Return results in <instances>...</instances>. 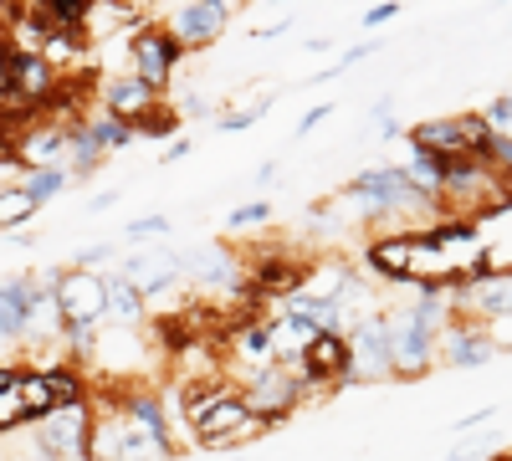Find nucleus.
Segmentation results:
<instances>
[{
    "label": "nucleus",
    "mask_w": 512,
    "mask_h": 461,
    "mask_svg": "<svg viewBox=\"0 0 512 461\" xmlns=\"http://www.w3.org/2000/svg\"><path fill=\"white\" fill-rule=\"evenodd\" d=\"M52 292H57V313H62V349L67 354H88L103 318H108V282H103V272L67 267V272H57Z\"/></svg>",
    "instance_id": "nucleus-1"
},
{
    "label": "nucleus",
    "mask_w": 512,
    "mask_h": 461,
    "mask_svg": "<svg viewBox=\"0 0 512 461\" xmlns=\"http://www.w3.org/2000/svg\"><path fill=\"white\" fill-rule=\"evenodd\" d=\"M185 421H190V431H195L200 441H210V446H221V441H246V436L262 431V426L251 421L246 400H241V385H226V380L205 385V390H190Z\"/></svg>",
    "instance_id": "nucleus-2"
},
{
    "label": "nucleus",
    "mask_w": 512,
    "mask_h": 461,
    "mask_svg": "<svg viewBox=\"0 0 512 461\" xmlns=\"http://www.w3.org/2000/svg\"><path fill=\"white\" fill-rule=\"evenodd\" d=\"M487 144H492V129L482 123V113L431 118L420 129H410V149L436 154V159H472V154H487Z\"/></svg>",
    "instance_id": "nucleus-3"
},
{
    "label": "nucleus",
    "mask_w": 512,
    "mask_h": 461,
    "mask_svg": "<svg viewBox=\"0 0 512 461\" xmlns=\"http://www.w3.org/2000/svg\"><path fill=\"white\" fill-rule=\"evenodd\" d=\"M36 451H47L52 461H88V436H93V400L57 405L52 415H41L31 426Z\"/></svg>",
    "instance_id": "nucleus-4"
},
{
    "label": "nucleus",
    "mask_w": 512,
    "mask_h": 461,
    "mask_svg": "<svg viewBox=\"0 0 512 461\" xmlns=\"http://www.w3.org/2000/svg\"><path fill=\"white\" fill-rule=\"evenodd\" d=\"M292 374L303 380V390H333V385H349V339L344 328H323L297 349Z\"/></svg>",
    "instance_id": "nucleus-5"
},
{
    "label": "nucleus",
    "mask_w": 512,
    "mask_h": 461,
    "mask_svg": "<svg viewBox=\"0 0 512 461\" xmlns=\"http://www.w3.org/2000/svg\"><path fill=\"white\" fill-rule=\"evenodd\" d=\"M349 339V385H374L390 380V339H384V313H364L354 318Z\"/></svg>",
    "instance_id": "nucleus-6"
},
{
    "label": "nucleus",
    "mask_w": 512,
    "mask_h": 461,
    "mask_svg": "<svg viewBox=\"0 0 512 461\" xmlns=\"http://www.w3.org/2000/svg\"><path fill=\"white\" fill-rule=\"evenodd\" d=\"M118 277L134 282V287H139V298L149 303V298H159V292H169V287H180V282H185V257H180L175 246L128 251L123 267H118Z\"/></svg>",
    "instance_id": "nucleus-7"
},
{
    "label": "nucleus",
    "mask_w": 512,
    "mask_h": 461,
    "mask_svg": "<svg viewBox=\"0 0 512 461\" xmlns=\"http://www.w3.org/2000/svg\"><path fill=\"white\" fill-rule=\"evenodd\" d=\"M128 52H134V77H144L149 88H164L185 57V47L169 36V26H139L128 36Z\"/></svg>",
    "instance_id": "nucleus-8"
},
{
    "label": "nucleus",
    "mask_w": 512,
    "mask_h": 461,
    "mask_svg": "<svg viewBox=\"0 0 512 461\" xmlns=\"http://www.w3.org/2000/svg\"><path fill=\"white\" fill-rule=\"evenodd\" d=\"M492 359H497V349L482 333V323H472V318H451L436 333V364L441 369H482Z\"/></svg>",
    "instance_id": "nucleus-9"
},
{
    "label": "nucleus",
    "mask_w": 512,
    "mask_h": 461,
    "mask_svg": "<svg viewBox=\"0 0 512 461\" xmlns=\"http://www.w3.org/2000/svg\"><path fill=\"white\" fill-rule=\"evenodd\" d=\"M231 11H236V0H185L175 11V21H169V36H175L185 52H200L226 31Z\"/></svg>",
    "instance_id": "nucleus-10"
},
{
    "label": "nucleus",
    "mask_w": 512,
    "mask_h": 461,
    "mask_svg": "<svg viewBox=\"0 0 512 461\" xmlns=\"http://www.w3.org/2000/svg\"><path fill=\"white\" fill-rule=\"evenodd\" d=\"M231 359H236V364H246V374L282 364L277 339H272V323H267V318H241V323L231 328Z\"/></svg>",
    "instance_id": "nucleus-11"
},
{
    "label": "nucleus",
    "mask_w": 512,
    "mask_h": 461,
    "mask_svg": "<svg viewBox=\"0 0 512 461\" xmlns=\"http://www.w3.org/2000/svg\"><path fill=\"white\" fill-rule=\"evenodd\" d=\"M118 410H123V421L134 426V431H144L149 441H159V446H169V451H175V431H169V405H164L159 395L128 390V395L118 400Z\"/></svg>",
    "instance_id": "nucleus-12"
},
{
    "label": "nucleus",
    "mask_w": 512,
    "mask_h": 461,
    "mask_svg": "<svg viewBox=\"0 0 512 461\" xmlns=\"http://www.w3.org/2000/svg\"><path fill=\"white\" fill-rule=\"evenodd\" d=\"M159 103V88H149L144 77H113L108 88H103V113L108 118H123V123H134V118H144L149 108Z\"/></svg>",
    "instance_id": "nucleus-13"
},
{
    "label": "nucleus",
    "mask_w": 512,
    "mask_h": 461,
    "mask_svg": "<svg viewBox=\"0 0 512 461\" xmlns=\"http://www.w3.org/2000/svg\"><path fill=\"white\" fill-rule=\"evenodd\" d=\"M103 282H108V318L103 323H118L123 333H139L144 328V298H139V287L128 282V277H118V272H103Z\"/></svg>",
    "instance_id": "nucleus-14"
},
{
    "label": "nucleus",
    "mask_w": 512,
    "mask_h": 461,
    "mask_svg": "<svg viewBox=\"0 0 512 461\" xmlns=\"http://www.w3.org/2000/svg\"><path fill=\"white\" fill-rule=\"evenodd\" d=\"M82 139H88L98 154H118L123 144H134V123H123V118H108V113H88L77 123Z\"/></svg>",
    "instance_id": "nucleus-15"
},
{
    "label": "nucleus",
    "mask_w": 512,
    "mask_h": 461,
    "mask_svg": "<svg viewBox=\"0 0 512 461\" xmlns=\"http://www.w3.org/2000/svg\"><path fill=\"white\" fill-rule=\"evenodd\" d=\"M36 205H47V200H57L67 185H72V175H67V164H47V170H21V180H16Z\"/></svg>",
    "instance_id": "nucleus-16"
},
{
    "label": "nucleus",
    "mask_w": 512,
    "mask_h": 461,
    "mask_svg": "<svg viewBox=\"0 0 512 461\" xmlns=\"http://www.w3.org/2000/svg\"><path fill=\"white\" fill-rule=\"evenodd\" d=\"M36 211H41V205H36L21 185H6V190H0V231H21Z\"/></svg>",
    "instance_id": "nucleus-17"
},
{
    "label": "nucleus",
    "mask_w": 512,
    "mask_h": 461,
    "mask_svg": "<svg viewBox=\"0 0 512 461\" xmlns=\"http://www.w3.org/2000/svg\"><path fill=\"white\" fill-rule=\"evenodd\" d=\"M180 134V113L169 103H154L144 118H134V139H175Z\"/></svg>",
    "instance_id": "nucleus-18"
},
{
    "label": "nucleus",
    "mask_w": 512,
    "mask_h": 461,
    "mask_svg": "<svg viewBox=\"0 0 512 461\" xmlns=\"http://www.w3.org/2000/svg\"><path fill=\"white\" fill-rule=\"evenodd\" d=\"M262 221H272V200H246V205H236V211L226 216V226H231V231L262 226Z\"/></svg>",
    "instance_id": "nucleus-19"
},
{
    "label": "nucleus",
    "mask_w": 512,
    "mask_h": 461,
    "mask_svg": "<svg viewBox=\"0 0 512 461\" xmlns=\"http://www.w3.org/2000/svg\"><path fill=\"white\" fill-rule=\"evenodd\" d=\"M175 226H169V216H139L123 226V241H144V236H169Z\"/></svg>",
    "instance_id": "nucleus-20"
},
{
    "label": "nucleus",
    "mask_w": 512,
    "mask_h": 461,
    "mask_svg": "<svg viewBox=\"0 0 512 461\" xmlns=\"http://www.w3.org/2000/svg\"><path fill=\"white\" fill-rule=\"evenodd\" d=\"M118 257V246H88V251H77V257H72V267H82V272H98V267H108Z\"/></svg>",
    "instance_id": "nucleus-21"
},
{
    "label": "nucleus",
    "mask_w": 512,
    "mask_h": 461,
    "mask_svg": "<svg viewBox=\"0 0 512 461\" xmlns=\"http://www.w3.org/2000/svg\"><path fill=\"white\" fill-rule=\"evenodd\" d=\"M482 333L492 339V349H512V313H502V318L482 323Z\"/></svg>",
    "instance_id": "nucleus-22"
},
{
    "label": "nucleus",
    "mask_w": 512,
    "mask_h": 461,
    "mask_svg": "<svg viewBox=\"0 0 512 461\" xmlns=\"http://www.w3.org/2000/svg\"><path fill=\"white\" fill-rule=\"evenodd\" d=\"M256 118H262V113H251V108H241V113H221V118H216V129H221V134H246Z\"/></svg>",
    "instance_id": "nucleus-23"
},
{
    "label": "nucleus",
    "mask_w": 512,
    "mask_h": 461,
    "mask_svg": "<svg viewBox=\"0 0 512 461\" xmlns=\"http://www.w3.org/2000/svg\"><path fill=\"white\" fill-rule=\"evenodd\" d=\"M374 52H379V36H369V41H359V47H349V52H344V62H338V67H354V62H364V57H374ZM338 67H333V72H338ZM333 72H323L318 82H328Z\"/></svg>",
    "instance_id": "nucleus-24"
},
{
    "label": "nucleus",
    "mask_w": 512,
    "mask_h": 461,
    "mask_svg": "<svg viewBox=\"0 0 512 461\" xmlns=\"http://www.w3.org/2000/svg\"><path fill=\"white\" fill-rule=\"evenodd\" d=\"M400 16V0H384V6H369L364 11V26L374 31V26H384V21H395Z\"/></svg>",
    "instance_id": "nucleus-25"
},
{
    "label": "nucleus",
    "mask_w": 512,
    "mask_h": 461,
    "mask_svg": "<svg viewBox=\"0 0 512 461\" xmlns=\"http://www.w3.org/2000/svg\"><path fill=\"white\" fill-rule=\"evenodd\" d=\"M328 113H333V103H318V108H308V118H303V123H297V139H308V134L318 129V123H323Z\"/></svg>",
    "instance_id": "nucleus-26"
},
{
    "label": "nucleus",
    "mask_w": 512,
    "mask_h": 461,
    "mask_svg": "<svg viewBox=\"0 0 512 461\" xmlns=\"http://www.w3.org/2000/svg\"><path fill=\"white\" fill-rule=\"evenodd\" d=\"M492 415H497V405H482L477 415H466V421H456V431L466 436V431H477V426H487V421H492Z\"/></svg>",
    "instance_id": "nucleus-27"
},
{
    "label": "nucleus",
    "mask_w": 512,
    "mask_h": 461,
    "mask_svg": "<svg viewBox=\"0 0 512 461\" xmlns=\"http://www.w3.org/2000/svg\"><path fill=\"white\" fill-rule=\"evenodd\" d=\"M487 456V441H472V446H456L446 461H482Z\"/></svg>",
    "instance_id": "nucleus-28"
},
{
    "label": "nucleus",
    "mask_w": 512,
    "mask_h": 461,
    "mask_svg": "<svg viewBox=\"0 0 512 461\" xmlns=\"http://www.w3.org/2000/svg\"><path fill=\"white\" fill-rule=\"evenodd\" d=\"M118 200V190H98L93 200H88V216H98V211H108V205Z\"/></svg>",
    "instance_id": "nucleus-29"
},
{
    "label": "nucleus",
    "mask_w": 512,
    "mask_h": 461,
    "mask_svg": "<svg viewBox=\"0 0 512 461\" xmlns=\"http://www.w3.org/2000/svg\"><path fill=\"white\" fill-rule=\"evenodd\" d=\"M185 154H190V139H175V144L164 149V164H175V159H185Z\"/></svg>",
    "instance_id": "nucleus-30"
},
{
    "label": "nucleus",
    "mask_w": 512,
    "mask_h": 461,
    "mask_svg": "<svg viewBox=\"0 0 512 461\" xmlns=\"http://www.w3.org/2000/svg\"><path fill=\"white\" fill-rule=\"evenodd\" d=\"M21 6H16V0H0V26H11V16H16Z\"/></svg>",
    "instance_id": "nucleus-31"
},
{
    "label": "nucleus",
    "mask_w": 512,
    "mask_h": 461,
    "mask_svg": "<svg viewBox=\"0 0 512 461\" xmlns=\"http://www.w3.org/2000/svg\"><path fill=\"white\" fill-rule=\"evenodd\" d=\"M16 461H52V456H47V451H36V446H31V451H26V456H16Z\"/></svg>",
    "instance_id": "nucleus-32"
},
{
    "label": "nucleus",
    "mask_w": 512,
    "mask_h": 461,
    "mask_svg": "<svg viewBox=\"0 0 512 461\" xmlns=\"http://www.w3.org/2000/svg\"><path fill=\"white\" fill-rule=\"evenodd\" d=\"M221 461H241V456H221Z\"/></svg>",
    "instance_id": "nucleus-33"
}]
</instances>
